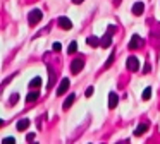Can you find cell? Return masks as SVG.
<instances>
[{
    "instance_id": "4fadbf2b",
    "label": "cell",
    "mask_w": 160,
    "mask_h": 144,
    "mask_svg": "<svg viewBox=\"0 0 160 144\" xmlns=\"http://www.w3.org/2000/svg\"><path fill=\"white\" fill-rule=\"evenodd\" d=\"M146 129H148V125L146 123H141V125H138L134 129V136H143V134L146 132Z\"/></svg>"
},
{
    "instance_id": "cb8c5ba5",
    "label": "cell",
    "mask_w": 160,
    "mask_h": 144,
    "mask_svg": "<svg viewBox=\"0 0 160 144\" xmlns=\"http://www.w3.org/2000/svg\"><path fill=\"white\" fill-rule=\"evenodd\" d=\"M35 139V134H28V141H33Z\"/></svg>"
},
{
    "instance_id": "9c48e42d",
    "label": "cell",
    "mask_w": 160,
    "mask_h": 144,
    "mask_svg": "<svg viewBox=\"0 0 160 144\" xmlns=\"http://www.w3.org/2000/svg\"><path fill=\"white\" fill-rule=\"evenodd\" d=\"M29 125H31V122H29V118H22V120H19V122H18V125H16V127H18V130H21V132H24V130L28 129Z\"/></svg>"
},
{
    "instance_id": "7a4b0ae2",
    "label": "cell",
    "mask_w": 160,
    "mask_h": 144,
    "mask_svg": "<svg viewBox=\"0 0 160 144\" xmlns=\"http://www.w3.org/2000/svg\"><path fill=\"white\" fill-rule=\"evenodd\" d=\"M43 19V12L40 9H33L28 16V21H29V26H36L40 21Z\"/></svg>"
},
{
    "instance_id": "52a82bcc",
    "label": "cell",
    "mask_w": 160,
    "mask_h": 144,
    "mask_svg": "<svg viewBox=\"0 0 160 144\" xmlns=\"http://www.w3.org/2000/svg\"><path fill=\"white\" fill-rule=\"evenodd\" d=\"M57 22H59V26L62 27V29H71V27H72V22H71L69 17H59Z\"/></svg>"
},
{
    "instance_id": "603a6c76",
    "label": "cell",
    "mask_w": 160,
    "mask_h": 144,
    "mask_svg": "<svg viewBox=\"0 0 160 144\" xmlns=\"http://www.w3.org/2000/svg\"><path fill=\"white\" fill-rule=\"evenodd\" d=\"M4 142H16V139H14V137H5Z\"/></svg>"
},
{
    "instance_id": "3957f363",
    "label": "cell",
    "mask_w": 160,
    "mask_h": 144,
    "mask_svg": "<svg viewBox=\"0 0 160 144\" xmlns=\"http://www.w3.org/2000/svg\"><path fill=\"white\" fill-rule=\"evenodd\" d=\"M83 67H84L83 58H74V60L71 62V72H72V74H79V72L83 70Z\"/></svg>"
},
{
    "instance_id": "9a60e30c",
    "label": "cell",
    "mask_w": 160,
    "mask_h": 144,
    "mask_svg": "<svg viewBox=\"0 0 160 144\" xmlns=\"http://www.w3.org/2000/svg\"><path fill=\"white\" fill-rule=\"evenodd\" d=\"M38 86H42V77L31 79V82H29V88H38Z\"/></svg>"
},
{
    "instance_id": "7402d4cb",
    "label": "cell",
    "mask_w": 160,
    "mask_h": 144,
    "mask_svg": "<svg viewBox=\"0 0 160 144\" xmlns=\"http://www.w3.org/2000/svg\"><path fill=\"white\" fill-rule=\"evenodd\" d=\"M93 89H95V88H91V86H90V88H88V89H86V93H84V94H86V96H88V98H90V96H91V94H93Z\"/></svg>"
},
{
    "instance_id": "d6986e66",
    "label": "cell",
    "mask_w": 160,
    "mask_h": 144,
    "mask_svg": "<svg viewBox=\"0 0 160 144\" xmlns=\"http://www.w3.org/2000/svg\"><path fill=\"white\" fill-rule=\"evenodd\" d=\"M48 72H50V82H48V88H52V86H53V70H52V67H48Z\"/></svg>"
},
{
    "instance_id": "ba28073f",
    "label": "cell",
    "mask_w": 160,
    "mask_h": 144,
    "mask_svg": "<svg viewBox=\"0 0 160 144\" xmlns=\"http://www.w3.org/2000/svg\"><path fill=\"white\" fill-rule=\"evenodd\" d=\"M143 12H145V5H143V2H136L134 5H132V14H134V16H141Z\"/></svg>"
},
{
    "instance_id": "7c38bea8",
    "label": "cell",
    "mask_w": 160,
    "mask_h": 144,
    "mask_svg": "<svg viewBox=\"0 0 160 144\" xmlns=\"http://www.w3.org/2000/svg\"><path fill=\"white\" fill-rule=\"evenodd\" d=\"M38 98H40V93L38 91H31V93H28V96H26V103H35Z\"/></svg>"
},
{
    "instance_id": "d4e9b609",
    "label": "cell",
    "mask_w": 160,
    "mask_h": 144,
    "mask_svg": "<svg viewBox=\"0 0 160 144\" xmlns=\"http://www.w3.org/2000/svg\"><path fill=\"white\" fill-rule=\"evenodd\" d=\"M143 70H145V72H150V64H146V65H145V69H143Z\"/></svg>"
},
{
    "instance_id": "44dd1931",
    "label": "cell",
    "mask_w": 160,
    "mask_h": 144,
    "mask_svg": "<svg viewBox=\"0 0 160 144\" xmlns=\"http://www.w3.org/2000/svg\"><path fill=\"white\" fill-rule=\"evenodd\" d=\"M60 48H62V46H60V43H53L52 45V50L53 51H60Z\"/></svg>"
},
{
    "instance_id": "5bb4252c",
    "label": "cell",
    "mask_w": 160,
    "mask_h": 144,
    "mask_svg": "<svg viewBox=\"0 0 160 144\" xmlns=\"http://www.w3.org/2000/svg\"><path fill=\"white\" fill-rule=\"evenodd\" d=\"M86 43L90 45V46H98V45H100V40H98L97 36H88L86 38Z\"/></svg>"
},
{
    "instance_id": "5b68a950",
    "label": "cell",
    "mask_w": 160,
    "mask_h": 144,
    "mask_svg": "<svg viewBox=\"0 0 160 144\" xmlns=\"http://www.w3.org/2000/svg\"><path fill=\"white\" fill-rule=\"evenodd\" d=\"M126 65H128V69L131 72H136L139 69V60H138V57H129L128 58V62H126Z\"/></svg>"
},
{
    "instance_id": "8992f818",
    "label": "cell",
    "mask_w": 160,
    "mask_h": 144,
    "mask_svg": "<svg viewBox=\"0 0 160 144\" xmlns=\"http://www.w3.org/2000/svg\"><path fill=\"white\" fill-rule=\"evenodd\" d=\"M69 86H71V81L67 77H64L62 81H60V84H59V89H57V94H64V93H67V89H69Z\"/></svg>"
},
{
    "instance_id": "30bf717a",
    "label": "cell",
    "mask_w": 160,
    "mask_h": 144,
    "mask_svg": "<svg viewBox=\"0 0 160 144\" xmlns=\"http://www.w3.org/2000/svg\"><path fill=\"white\" fill-rule=\"evenodd\" d=\"M119 103V96L115 94V93H110L108 94V108H115Z\"/></svg>"
},
{
    "instance_id": "277c9868",
    "label": "cell",
    "mask_w": 160,
    "mask_h": 144,
    "mask_svg": "<svg viewBox=\"0 0 160 144\" xmlns=\"http://www.w3.org/2000/svg\"><path fill=\"white\" fill-rule=\"evenodd\" d=\"M141 45H143L141 36H138V34H132V38H131V41H129L128 48H129V50H136V48H139Z\"/></svg>"
},
{
    "instance_id": "6da1fadb",
    "label": "cell",
    "mask_w": 160,
    "mask_h": 144,
    "mask_svg": "<svg viewBox=\"0 0 160 144\" xmlns=\"http://www.w3.org/2000/svg\"><path fill=\"white\" fill-rule=\"evenodd\" d=\"M115 31H117V27H115V26H108L107 33H105L103 38L100 40V46L102 48H108V46H110V43H112V33H115Z\"/></svg>"
},
{
    "instance_id": "ffe728a7",
    "label": "cell",
    "mask_w": 160,
    "mask_h": 144,
    "mask_svg": "<svg viewBox=\"0 0 160 144\" xmlns=\"http://www.w3.org/2000/svg\"><path fill=\"white\" fill-rule=\"evenodd\" d=\"M18 99H19V94H18V93H14V94L11 96V103H12V105H14V103L18 101Z\"/></svg>"
},
{
    "instance_id": "ac0fdd59",
    "label": "cell",
    "mask_w": 160,
    "mask_h": 144,
    "mask_svg": "<svg viewBox=\"0 0 160 144\" xmlns=\"http://www.w3.org/2000/svg\"><path fill=\"white\" fill-rule=\"evenodd\" d=\"M112 62H114V51H112V53H110V57L107 58V62H105V69H107V67H110V65H112Z\"/></svg>"
},
{
    "instance_id": "4316f807",
    "label": "cell",
    "mask_w": 160,
    "mask_h": 144,
    "mask_svg": "<svg viewBox=\"0 0 160 144\" xmlns=\"http://www.w3.org/2000/svg\"><path fill=\"white\" fill-rule=\"evenodd\" d=\"M119 3H121V0H114V5H115V7H117Z\"/></svg>"
},
{
    "instance_id": "484cf974",
    "label": "cell",
    "mask_w": 160,
    "mask_h": 144,
    "mask_svg": "<svg viewBox=\"0 0 160 144\" xmlns=\"http://www.w3.org/2000/svg\"><path fill=\"white\" fill-rule=\"evenodd\" d=\"M84 0H72V3H83Z\"/></svg>"
},
{
    "instance_id": "e0dca14e",
    "label": "cell",
    "mask_w": 160,
    "mask_h": 144,
    "mask_svg": "<svg viewBox=\"0 0 160 144\" xmlns=\"http://www.w3.org/2000/svg\"><path fill=\"white\" fill-rule=\"evenodd\" d=\"M76 51H78V43L72 41V43L69 45V48H67V53H76Z\"/></svg>"
},
{
    "instance_id": "8fae6325",
    "label": "cell",
    "mask_w": 160,
    "mask_h": 144,
    "mask_svg": "<svg viewBox=\"0 0 160 144\" xmlns=\"http://www.w3.org/2000/svg\"><path fill=\"white\" fill-rule=\"evenodd\" d=\"M74 99H76V94H72V93H71V94H69V96H67V98H66V101H64L62 108H64V110H69V106H71V105H72V103H74Z\"/></svg>"
},
{
    "instance_id": "2e32d148",
    "label": "cell",
    "mask_w": 160,
    "mask_h": 144,
    "mask_svg": "<svg viewBox=\"0 0 160 144\" xmlns=\"http://www.w3.org/2000/svg\"><path fill=\"white\" fill-rule=\"evenodd\" d=\"M141 98L145 99V101L152 98V88H145V91H143V96H141Z\"/></svg>"
}]
</instances>
